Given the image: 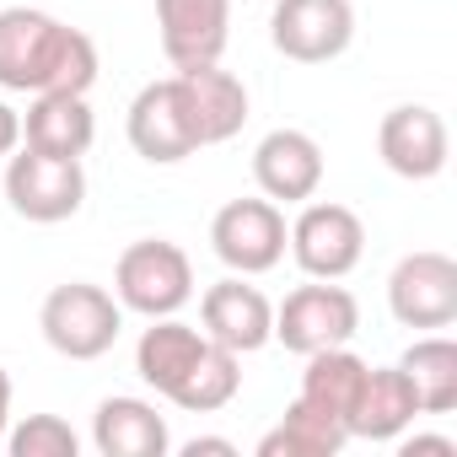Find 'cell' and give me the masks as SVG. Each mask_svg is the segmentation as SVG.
I'll use <instances>...</instances> for the list:
<instances>
[{
    "label": "cell",
    "instance_id": "obj_1",
    "mask_svg": "<svg viewBox=\"0 0 457 457\" xmlns=\"http://www.w3.org/2000/svg\"><path fill=\"white\" fill-rule=\"evenodd\" d=\"M97 81V44L38 12V6H6L0 12V87L38 97V92H92Z\"/></svg>",
    "mask_w": 457,
    "mask_h": 457
},
{
    "label": "cell",
    "instance_id": "obj_2",
    "mask_svg": "<svg viewBox=\"0 0 457 457\" xmlns=\"http://www.w3.org/2000/svg\"><path fill=\"white\" fill-rule=\"evenodd\" d=\"M38 328L49 339L54 355L65 361H103L119 334H124V307L113 291L92 286V280H65L44 296L38 307Z\"/></svg>",
    "mask_w": 457,
    "mask_h": 457
},
{
    "label": "cell",
    "instance_id": "obj_3",
    "mask_svg": "<svg viewBox=\"0 0 457 457\" xmlns=\"http://www.w3.org/2000/svg\"><path fill=\"white\" fill-rule=\"evenodd\" d=\"M113 296L124 312L140 318H172L194 302V264L167 237H140L113 264Z\"/></svg>",
    "mask_w": 457,
    "mask_h": 457
},
{
    "label": "cell",
    "instance_id": "obj_4",
    "mask_svg": "<svg viewBox=\"0 0 457 457\" xmlns=\"http://www.w3.org/2000/svg\"><path fill=\"white\" fill-rule=\"evenodd\" d=\"M6 204L33 226H60V220L81 215L87 172L76 156H44L33 145H17L6 156Z\"/></svg>",
    "mask_w": 457,
    "mask_h": 457
},
{
    "label": "cell",
    "instance_id": "obj_5",
    "mask_svg": "<svg viewBox=\"0 0 457 457\" xmlns=\"http://www.w3.org/2000/svg\"><path fill=\"white\" fill-rule=\"evenodd\" d=\"M286 248H291V259L307 280H345L366 259V226L350 204L312 194L302 204V215L291 220Z\"/></svg>",
    "mask_w": 457,
    "mask_h": 457
},
{
    "label": "cell",
    "instance_id": "obj_6",
    "mask_svg": "<svg viewBox=\"0 0 457 457\" xmlns=\"http://www.w3.org/2000/svg\"><path fill=\"white\" fill-rule=\"evenodd\" d=\"M286 210L275 199H226L210 220V248L232 275H270L286 259Z\"/></svg>",
    "mask_w": 457,
    "mask_h": 457
},
{
    "label": "cell",
    "instance_id": "obj_7",
    "mask_svg": "<svg viewBox=\"0 0 457 457\" xmlns=\"http://www.w3.org/2000/svg\"><path fill=\"white\" fill-rule=\"evenodd\" d=\"M361 328V302L339 280H307L275 307V339L291 355H318L334 345H350Z\"/></svg>",
    "mask_w": 457,
    "mask_h": 457
},
{
    "label": "cell",
    "instance_id": "obj_8",
    "mask_svg": "<svg viewBox=\"0 0 457 457\" xmlns=\"http://www.w3.org/2000/svg\"><path fill=\"white\" fill-rule=\"evenodd\" d=\"M270 44L296 65H328L355 44V6L350 0H275Z\"/></svg>",
    "mask_w": 457,
    "mask_h": 457
},
{
    "label": "cell",
    "instance_id": "obj_9",
    "mask_svg": "<svg viewBox=\"0 0 457 457\" xmlns=\"http://www.w3.org/2000/svg\"><path fill=\"white\" fill-rule=\"evenodd\" d=\"M387 312L403 328H452L457 323V264L436 248L403 253L387 275Z\"/></svg>",
    "mask_w": 457,
    "mask_h": 457
},
{
    "label": "cell",
    "instance_id": "obj_10",
    "mask_svg": "<svg viewBox=\"0 0 457 457\" xmlns=\"http://www.w3.org/2000/svg\"><path fill=\"white\" fill-rule=\"evenodd\" d=\"M124 129H129L135 156L151 162V167H178L183 156L199 151V135H194L188 103H183V92H178V76H162V81L140 87L135 103H129Z\"/></svg>",
    "mask_w": 457,
    "mask_h": 457
},
{
    "label": "cell",
    "instance_id": "obj_11",
    "mask_svg": "<svg viewBox=\"0 0 457 457\" xmlns=\"http://www.w3.org/2000/svg\"><path fill=\"white\" fill-rule=\"evenodd\" d=\"M377 156L387 172L409 178V183H430L446 172L452 140H446V119L425 103H398L382 113L377 124Z\"/></svg>",
    "mask_w": 457,
    "mask_h": 457
},
{
    "label": "cell",
    "instance_id": "obj_12",
    "mask_svg": "<svg viewBox=\"0 0 457 457\" xmlns=\"http://www.w3.org/2000/svg\"><path fill=\"white\" fill-rule=\"evenodd\" d=\"M156 38L172 71L220 65L232 38V0H156Z\"/></svg>",
    "mask_w": 457,
    "mask_h": 457
},
{
    "label": "cell",
    "instance_id": "obj_13",
    "mask_svg": "<svg viewBox=\"0 0 457 457\" xmlns=\"http://www.w3.org/2000/svg\"><path fill=\"white\" fill-rule=\"evenodd\" d=\"M199 323L215 345L253 355L275 339V302L259 286H248V275H226L199 296Z\"/></svg>",
    "mask_w": 457,
    "mask_h": 457
},
{
    "label": "cell",
    "instance_id": "obj_14",
    "mask_svg": "<svg viewBox=\"0 0 457 457\" xmlns=\"http://www.w3.org/2000/svg\"><path fill=\"white\" fill-rule=\"evenodd\" d=\"M253 183L275 204H307L323 188V145L307 129H270L253 145Z\"/></svg>",
    "mask_w": 457,
    "mask_h": 457
},
{
    "label": "cell",
    "instance_id": "obj_15",
    "mask_svg": "<svg viewBox=\"0 0 457 457\" xmlns=\"http://www.w3.org/2000/svg\"><path fill=\"white\" fill-rule=\"evenodd\" d=\"M172 76H178L183 103H188L199 151H204V145H226L232 135H243V124H248V87H243L232 71H220V65H194V71H172Z\"/></svg>",
    "mask_w": 457,
    "mask_h": 457
},
{
    "label": "cell",
    "instance_id": "obj_16",
    "mask_svg": "<svg viewBox=\"0 0 457 457\" xmlns=\"http://www.w3.org/2000/svg\"><path fill=\"white\" fill-rule=\"evenodd\" d=\"M92 446L103 457H167L172 430L167 414L145 398H103L92 414Z\"/></svg>",
    "mask_w": 457,
    "mask_h": 457
},
{
    "label": "cell",
    "instance_id": "obj_17",
    "mask_svg": "<svg viewBox=\"0 0 457 457\" xmlns=\"http://www.w3.org/2000/svg\"><path fill=\"white\" fill-rule=\"evenodd\" d=\"M97 140V119L81 92H38L22 113V145L44 156H87Z\"/></svg>",
    "mask_w": 457,
    "mask_h": 457
},
{
    "label": "cell",
    "instance_id": "obj_18",
    "mask_svg": "<svg viewBox=\"0 0 457 457\" xmlns=\"http://www.w3.org/2000/svg\"><path fill=\"white\" fill-rule=\"evenodd\" d=\"M204 345H210V334L194 328V323H183L178 312L172 318H151V328L135 345V371H140L145 387H156L162 398H172L183 387V377L194 371V361L204 355Z\"/></svg>",
    "mask_w": 457,
    "mask_h": 457
},
{
    "label": "cell",
    "instance_id": "obj_19",
    "mask_svg": "<svg viewBox=\"0 0 457 457\" xmlns=\"http://www.w3.org/2000/svg\"><path fill=\"white\" fill-rule=\"evenodd\" d=\"M414 420H420V403L409 377L398 366H371L350 414V441H398Z\"/></svg>",
    "mask_w": 457,
    "mask_h": 457
},
{
    "label": "cell",
    "instance_id": "obj_20",
    "mask_svg": "<svg viewBox=\"0 0 457 457\" xmlns=\"http://www.w3.org/2000/svg\"><path fill=\"white\" fill-rule=\"evenodd\" d=\"M302 361H307V371H302V393L296 398L323 409V414H334L350 430V414H355V398H361L371 366L350 345H334V350H318V355H302Z\"/></svg>",
    "mask_w": 457,
    "mask_h": 457
},
{
    "label": "cell",
    "instance_id": "obj_21",
    "mask_svg": "<svg viewBox=\"0 0 457 457\" xmlns=\"http://www.w3.org/2000/svg\"><path fill=\"white\" fill-rule=\"evenodd\" d=\"M398 371L414 387L420 414H452L457 409V345L446 334H425L398 355Z\"/></svg>",
    "mask_w": 457,
    "mask_h": 457
},
{
    "label": "cell",
    "instance_id": "obj_22",
    "mask_svg": "<svg viewBox=\"0 0 457 457\" xmlns=\"http://www.w3.org/2000/svg\"><path fill=\"white\" fill-rule=\"evenodd\" d=\"M345 446H350V430L334 414L291 398L286 403V420L259 441V457H339Z\"/></svg>",
    "mask_w": 457,
    "mask_h": 457
},
{
    "label": "cell",
    "instance_id": "obj_23",
    "mask_svg": "<svg viewBox=\"0 0 457 457\" xmlns=\"http://www.w3.org/2000/svg\"><path fill=\"white\" fill-rule=\"evenodd\" d=\"M237 393H243V355L210 339L204 355L194 361V371L183 377V387H178L167 403H178L183 414H215V409L232 403Z\"/></svg>",
    "mask_w": 457,
    "mask_h": 457
},
{
    "label": "cell",
    "instance_id": "obj_24",
    "mask_svg": "<svg viewBox=\"0 0 457 457\" xmlns=\"http://www.w3.org/2000/svg\"><path fill=\"white\" fill-rule=\"evenodd\" d=\"M6 452L12 457H76L81 452V436L60 414H28L22 425L6 430Z\"/></svg>",
    "mask_w": 457,
    "mask_h": 457
},
{
    "label": "cell",
    "instance_id": "obj_25",
    "mask_svg": "<svg viewBox=\"0 0 457 457\" xmlns=\"http://www.w3.org/2000/svg\"><path fill=\"white\" fill-rule=\"evenodd\" d=\"M17 145H22V113L12 103H0V162H6Z\"/></svg>",
    "mask_w": 457,
    "mask_h": 457
},
{
    "label": "cell",
    "instance_id": "obj_26",
    "mask_svg": "<svg viewBox=\"0 0 457 457\" xmlns=\"http://www.w3.org/2000/svg\"><path fill=\"white\" fill-rule=\"evenodd\" d=\"M398 452H403V457H414V452H441V457H452L457 441H452V436H398Z\"/></svg>",
    "mask_w": 457,
    "mask_h": 457
},
{
    "label": "cell",
    "instance_id": "obj_27",
    "mask_svg": "<svg viewBox=\"0 0 457 457\" xmlns=\"http://www.w3.org/2000/svg\"><path fill=\"white\" fill-rule=\"evenodd\" d=\"M183 457H237V446L226 441V436H194L183 446Z\"/></svg>",
    "mask_w": 457,
    "mask_h": 457
},
{
    "label": "cell",
    "instance_id": "obj_28",
    "mask_svg": "<svg viewBox=\"0 0 457 457\" xmlns=\"http://www.w3.org/2000/svg\"><path fill=\"white\" fill-rule=\"evenodd\" d=\"M6 430H12V371L0 366V446H6Z\"/></svg>",
    "mask_w": 457,
    "mask_h": 457
}]
</instances>
